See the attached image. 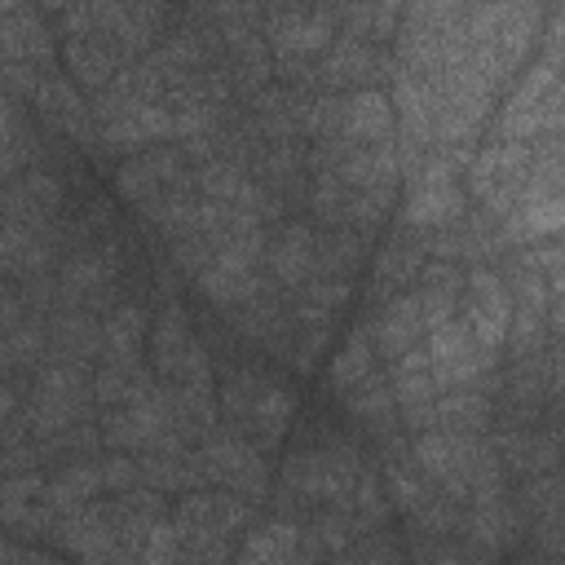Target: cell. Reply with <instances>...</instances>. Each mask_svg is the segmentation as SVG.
I'll list each match as a JSON object with an SVG mask.
<instances>
[{
	"instance_id": "cell-27",
	"label": "cell",
	"mask_w": 565,
	"mask_h": 565,
	"mask_svg": "<svg viewBox=\"0 0 565 565\" xmlns=\"http://www.w3.org/2000/svg\"><path fill=\"white\" fill-rule=\"evenodd\" d=\"M384 362H380V353H375V344H371V331H366V318L344 335V344H340V353L331 358V388H335V397L344 402L366 375H375Z\"/></svg>"
},
{
	"instance_id": "cell-39",
	"label": "cell",
	"mask_w": 565,
	"mask_h": 565,
	"mask_svg": "<svg viewBox=\"0 0 565 565\" xmlns=\"http://www.w3.org/2000/svg\"><path fill=\"white\" fill-rule=\"evenodd\" d=\"M79 565H141V556H137V552L115 547V552H106V556H97V561H79Z\"/></svg>"
},
{
	"instance_id": "cell-35",
	"label": "cell",
	"mask_w": 565,
	"mask_h": 565,
	"mask_svg": "<svg viewBox=\"0 0 565 565\" xmlns=\"http://www.w3.org/2000/svg\"><path fill=\"white\" fill-rule=\"evenodd\" d=\"M547 322L556 335H565V278H547Z\"/></svg>"
},
{
	"instance_id": "cell-30",
	"label": "cell",
	"mask_w": 565,
	"mask_h": 565,
	"mask_svg": "<svg viewBox=\"0 0 565 565\" xmlns=\"http://www.w3.org/2000/svg\"><path fill=\"white\" fill-rule=\"evenodd\" d=\"M406 561L411 565H472V552L459 534H415L406 530Z\"/></svg>"
},
{
	"instance_id": "cell-16",
	"label": "cell",
	"mask_w": 565,
	"mask_h": 565,
	"mask_svg": "<svg viewBox=\"0 0 565 565\" xmlns=\"http://www.w3.org/2000/svg\"><path fill=\"white\" fill-rule=\"evenodd\" d=\"M428 260H433V256H428L424 230L402 225V230L375 252V260H371V296H375V305H384V300H393V296H402V291H415V282H419V274H424Z\"/></svg>"
},
{
	"instance_id": "cell-2",
	"label": "cell",
	"mask_w": 565,
	"mask_h": 565,
	"mask_svg": "<svg viewBox=\"0 0 565 565\" xmlns=\"http://www.w3.org/2000/svg\"><path fill=\"white\" fill-rule=\"evenodd\" d=\"M565 132V71L534 57L508 88L494 115V141H547Z\"/></svg>"
},
{
	"instance_id": "cell-8",
	"label": "cell",
	"mask_w": 565,
	"mask_h": 565,
	"mask_svg": "<svg viewBox=\"0 0 565 565\" xmlns=\"http://www.w3.org/2000/svg\"><path fill=\"white\" fill-rule=\"evenodd\" d=\"M384 75H393V53L340 31L331 40V49L309 66V88L318 93H358V88H375Z\"/></svg>"
},
{
	"instance_id": "cell-22",
	"label": "cell",
	"mask_w": 565,
	"mask_h": 565,
	"mask_svg": "<svg viewBox=\"0 0 565 565\" xmlns=\"http://www.w3.org/2000/svg\"><path fill=\"white\" fill-rule=\"evenodd\" d=\"M154 393H159V375L141 358H132V362H97V371H93L97 411L137 406V402H150Z\"/></svg>"
},
{
	"instance_id": "cell-40",
	"label": "cell",
	"mask_w": 565,
	"mask_h": 565,
	"mask_svg": "<svg viewBox=\"0 0 565 565\" xmlns=\"http://www.w3.org/2000/svg\"><path fill=\"white\" fill-rule=\"evenodd\" d=\"M534 565H565V556H539Z\"/></svg>"
},
{
	"instance_id": "cell-29",
	"label": "cell",
	"mask_w": 565,
	"mask_h": 565,
	"mask_svg": "<svg viewBox=\"0 0 565 565\" xmlns=\"http://www.w3.org/2000/svg\"><path fill=\"white\" fill-rule=\"evenodd\" d=\"M335 13H340V31L362 35L380 49H388L397 40V26H402L397 4H335Z\"/></svg>"
},
{
	"instance_id": "cell-10",
	"label": "cell",
	"mask_w": 565,
	"mask_h": 565,
	"mask_svg": "<svg viewBox=\"0 0 565 565\" xmlns=\"http://www.w3.org/2000/svg\"><path fill=\"white\" fill-rule=\"evenodd\" d=\"M424 349H428V362H433V375H437L441 388H472V384H486L499 371L494 366L499 358H490L472 340V331H468L463 318H450V322L433 327L428 340H424Z\"/></svg>"
},
{
	"instance_id": "cell-18",
	"label": "cell",
	"mask_w": 565,
	"mask_h": 565,
	"mask_svg": "<svg viewBox=\"0 0 565 565\" xmlns=\"http://www.w3.org/2000/svg\"><path fill=\"white\" fill-rule=\"evenodd\" d=\"M62 62H66V71H71V79L79 84V88H88L93 97L97 93H106L128 66H137L110 35H102V31H84V35H66L62 40Z\"/></svg>"
},
{
	"instance_id": "cell-23",
	"label": "cell",
	"mask_w": 565,
	"mask_h": 565,
	"mask_svg": "<svg viewBox=\"0 0 565 565\" xmlns=\"http://www.w3.org/2000/svg\"><path fill=\"white\" fill-rule=\"evenodd\" d=\"M300 525L274 512L247 530L234 565H300Z\"/></svg>"
},
{
	"instance_id": "cell-14",
	"label": "cell",
	"mask_w": 565,
	"mask_h": 565,
	"mask_svg": "<svg viewBox=\"0 0 565 565\" xmlns=\"http://www.w3.org/2000/svg\"><path fill=\"white\" fill-rule=\"evenodd\" d=\"M168 137H177V115L163 102H132L119 115H110L106 124H97V146L106 154H124V159L168 141Z\"/></svg>"
},
{
	"instance_id": "cell-15",
	"label": "cell",
	"mask_w": 565,
	"mask_h": 565,
	"mask_svg": "<svg viewBox=\"0 0 565 565\" xmlns=\"http://www.w3.org/2000/svg\"><path fill=\"white\" fill-rule=\"evenodd\" d=\"M543 22H547V9L539 4H494L490 44H494V71L503 88L525 71L530 49L543 40Z\"/></svg>"
},
{
	"instance_id": "cell-19",
	"label": "cell",
	"mask_w": 565,
	"mask_h": 565,
	"mask_svg": "<svg viewBox=\"0 0 565 565\" xmlns=\"http://www.w3.org/2000/svg\"><path fill=\"white\" fill-rule=\"evenodd\" d=\"M0 57L4 62H35V66H49L53 57V26H49V13L44 9H31V4H0Z\"/></svg>"
},
{
	"instance_id": "cell-36",
	"label": "cell",
	"mask_w": 565,
	"mask_h": 565,
	"mask_svg": "<svg viewBox=\"0 0 565 565\" xmlns=\"http://www.w3.org/2000/svg\"><path fill=\"white\" fill-rule=\"evenodd\" d=\"M4 565H57V561L49 552H40V547H26V543L9 539L4 543Z\"/></svg>"
},
{
	"instance_id": "cell-33",
	"label": "cell",
	"mask_w": 565,
	"mask_h": 565,
	"mask_svg": "<svg viewBox=\"0 0 565 565\" xmlns=\"http://www.w3.org/2000/svg\"><path fill=\"white\" fill-rule=\"evenodd\" d=\"M102 481H106V494H128V490L146 486V481H141V463H137V455H128V450L102 455Z\"/></svg>"
},
{
	"instance_id": "cell-21",
	"label": "cell",
	"mask_w": 565,
	"mask_h": 565,
	"mask_svg": "<svg viewBox=\"0 0 565 565\" xmlns=\"http://www.w3.org/2000/svg\"><path fill=\"white\" fill-rule=\"evenodd\" d=\"M49 358L97 371V362H102V318L93 309H53L49 313Z\"/></svg>"
},
{
	"instance_id": "cell-13",
	"label": "cell",
	"mask_w": 565,
	"mask_h": 565,
	"mask_svg": "<svg viewBox=\"0 0 565 565\" xmlns=\"http://www.w3.org/2000/svg\"><path fill=\"white\" fill-rule=\"evenodd\" d=\"M313 260H318V225L313 221L282 216L278 225H269V234H265V274L282 291H300L313 278Z\"/></svg>"
},
{
	"instance_id": "cell-31",
	"label": "cell",
	"mask_w": 565,
	"mask_h": 565,
	"mask_svg": "<svg viewBox=\"0 0 565 565\" xmlns=\"http://www.w3.org/2000/svg\"><path fill=\"white\" fill-rule=\"evenodd\" d=\"M331 565H411V561H406V539H397L393 530H371L358 534L353 547Z\"/></svg>"
},
{
	"instance_id": "cell-9",
	"label": "cell",
	"mask_w": 565,
	"mask_h": 565,
	"mask_svg": "<svg viewBox=\"0 0 565 565\" xmlns=\"http://www.w3.org/2000/svg\"><path fill=\"white\" fill-rule=\"evenodd\" d=\"M459 318L468 322L472 340L499 358L508 349V331H512V291L503 282V274L494 265H477L468 269L463 282V300H459Z\"/></svg>"
},
{
	"instance_id": "cell-6",
	"label": "cell",
	"mask_w": 565,
	"mask_h": 565,
	"mask_svg": "<svg viewBox=\"0 0 565 565\" xmlns=\"http://www.w3.org/2000/svg\"><path fill=\"white\" fill-rule=\"evenodd\" d=\"M194 459H199V477H203V490H230V494H243L247 503L265 494L269 486V463L265 455L243 441L238 433H230L225 424H216L199 446H194Z\"/></svg>"
},
{
	"instance_id": "cell-38",
	"label": "cell",
	"mask_w": 565,
	"mask_h": 565,
	"mask_svg": "<svg viewBox=\"0 0 565 565\" xmlns=\"http://www.w3.org/2000/svg\"><path fill=\"white\" fill-rule=\"evenodd\" d=\"M547 362H552V397H565V335L547 344Z\"/></svg>"
},
{
	"instance_id": "cell-11",
	"label": "cell",
	"mask_w": 565,
	"mask_h": 565,
	"mask_svg": "<svg viewBox=\"0 0 565 565\" xmlns=\"http://www.w3.org/2000/svg\"><path fill=\"white\" fill-rule=\"evenodd\" d=\"M393 128H397V110H393V97L384 88L335 93V110H331V128H327L331 141L384 146V141H393ZM327 137H318V141H327Z\"/></svg>"
},
{
	"instance_id": "cell-26",
	"label": "cell",
	"mask_w": 565,
	"mask_h": 565,
	"mask_svg": "<svg viewBox=\"0 0 565 565\" xmlns=\"http://www.w3.org/2000/svg\"><path fill=\"white\" fill-rule=\"evenodd\" d=\"M141 340H150V313L137 300H119L102 318V362H132V358H141Z\"/></svg>"
},
{
	"instance_id": "cell-7",
	"label": "cell",
	"mask_w": 565,
	"mask_h": 565,
	"mask_svg": "<svg viewBox=\"0 0 565 565\" xmlns=\"http://www.w3.org/2000/svg\"><path fill=\"white\" fill-rule=\"evenodd\" d=\"M335 35V4H265V44L274 62H318Z\"/></svg>"
},
{
	"instance_id": "cell-37",
	"label": "cell",
	"mask_w": 565,
	"mask_h": 565,
	"mask_svg": "<svg viewBox=\"0 0 565 565\" xmlns=\"http://www.w3.org/2000/svg\"><path fill=\"white\" fill-rule=\"evenodd\" d=\"M543 428H547L552 441L565 450V397H547V406H543Z\"/></svg>"
},
{
	"instance_id": "cell-34",
	"label": "cell",
	"mask_w": 565,
	"mask_h": 565,
	"mask_svg": "<svg viewBox=\"0 0 565 565\" xmlns=\"http://www.w3.org/2000/svg\"><path fill=\"white\" fill-rule=\"evenodd\" d=\"M539 57H547L552 66L565 71V4H552V9H547L543 40H539Z\"/></svg>"
},
{
	"instance_id": "cell-24",
	"label": "cell",
	"mask_w": 565,
	"mask_h": 565,
	"mask_svg": "<svg viewBox=\"0 0 565 565\" xmlns=\"http://www.w3.org/2000/svg\"><path fill=\"white\" fill-rule=\"evenodd\" d=\"M463 282H468V269L463 265H450V260H428L419 282H415V296H419V309H424V327H441L450 318H459V300H463Z\"/></svg>"
},
{
	"instance_id": "cell-3",
	"label": "cell",
	"mask_w": 565,
	"mask_h": 565,
	"mask_svg": "<svg viewBox=\"0 0 565 565\" xmlns=\"http://www.w3.org/2000/svg\"><path fill=\"white\" fill-rule=\"evenodd\" d=\"M172 525L185 543L190 565H221L230 543L252 530V503L230 490H190L172 508Z\"/></svg>"
},
{
	"instance_id": "cell-25",
	"label": "cell",
	"mask_w": 565,
	"mask_h": 565,
	"mask_svg": "<svg viewBox=\"0 0 565 565\" xmlns=\"http://www.w3.org/2000/svg\"><path fill=\"white\" fill-rule=\"evenodd\" d=\"M106 481H102V455L97 459H75L62 463L49 481H44V503L53 516H71L79 508H88L93 499H102Z\"/></svg>"
},
{
	"instance_id": "cell-1",
	"label": "cell",
	"mask_w": 565,
	"mask_h": 565,
	"mask_svg": "<svg viewBox=\"0 0 565 565\" xmlns=\"http://www.w3.org/2000/svg\"><path fill=\"white\" fill-rule=\"evenodd\" d=\"M216 402H221V424L243 441H252L260 455H269L282 441L296 415V388L278 371L256 362L225 366L216 380Z\"/></svg>"
},
{
	"instance_id": "cell-12",
	"label": "cell",
	"mask_w": 565,
	"mask_h": 565,
	"mask_svg": "<svg viewBox=\"0 0 565 565\" xmlns=\"http://www.w3.org/2000/svg\"><path fill=\"white\" fill-rule=\"evenodd\" d=\"M31 115L62 141H79V146H93L97 141V119H93V102L75 88L71 75L62 71H49L31 97Z\"/></svg>"
},
{
	"instance_id": "cell-17",
	"label": "cell",
	"mask_w": 565,
	"mask_h": 565,
	"mask_svg": "<svg viewBox=\"0 0 565 565\" xmlns=\"http://www.w3.org/2000/svg\"><path fill=\"white\" fill-rule=\"evenodd\" d=\"M366 331H371V344H375L380 362L393 366L397 358H406L411 349H419V344L428 340L419 296H415V291H402V296L375 305V309L366 313Z\"/></svg>"
},
{
	"instance_id": "cell-28",
	"label": "cell",
	"mask_w": 565,
	"mask_h": 565,
	"mask_svg": "<svg viewBox=\"0 0 565 565\" xmlns=\"http://www.w3.org/2000/svg\"><path fill=\"white\" fill-rule=\"evenodd\" d=\"M362 256H366V234H353V230H322V225H318L313 278H344V282H353Z\"/></svg>"
},
{
	"instance_id": "cell-32",
	"label": "cell",
	"mask_w": 565,
	"mask_h": 565,
	"mask_svg": "<svg viewBox=\"0 0 565 565\" xmlns=\"http://www.w3.org/2000/svg\"><path fill=\"white\" fill-rule=\"evenodd\" d=\"M141 565H190L185 543H181V534L172 525V512L163 521H154V530H150V539L141 547Z\"/></svg>"
},
{
	"instance_id": "cell-20",
	"label": "cell",
	"mask_w": 565,
	"mask_h": 565,
	"mask_svg": "<svg viewBox=\"0 0 565 565\" xmlns=\"http://www.w3.org/2000/svg\"><path fill=\"white\" fill-rule=\"evenodd\" d=\"M97 424H102L106 446L128 450V455H141V450H150V446H159L168 437V411H163V397L159 393L150 402H137V406L102 411Z\"/></svg>"
},
{
	"instance_id": "cell-4",
	"label": "cell",
	"mask_w": 565,
	"mask_h": 565,
	"mask_svg": "<svg viewBox=\"0 0 565 565\" xmlns=\"http://www.w3.org/2000/svg\"><path fill=\"white\" fill-rule=\"evenodd\" d=\"M463 168H468V150L433 146V154L406 177L402 221L424 234H437V230H450L455 221H463L468 216V190L459 181Z\"/></svg>"
},
{
	"instance_id": "cell-5",
	"label": "cell",
	"mask_w": 565,
	"mask_h": 565,
	"mask_svg": "<svg viewBox=\"0 0 565 565\" xmlns=\"http://www.w3.org/2000/svg\"><path fill=\"white\" fill-rule=\"evenodd\" d=\"M150 366L163 384H212V353L177 300H163L150 322Z\"/></svg>"
}]
</instances>
